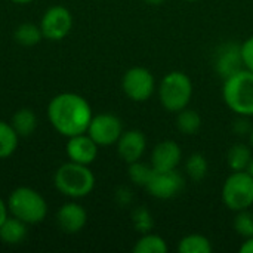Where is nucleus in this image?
I'll return each instance as SVG.
<instances>
[{
	"label": "nucleus",
	"mask_w": 253,
	"mask_h": 253,
	"mask_svg": "<svg viewBox=\"0 0 253 253\" xmlns=\"http://www.w3.org/2000/svg\"><path fill=\"white\" fill-rule=\"evenodd\" d=\"M202 127V117L196 110L184 108L176 113V129L184 135H196Z\"/></svg>",
	"instance_id": "19"
},
{
	"label": "nucleus",
	"mask_w": 253,
	"mask_h": 253,
	"mask_svg": "<svg viewBox=\"0 0 253 253\" xmlns=\"http://www.w3.org/2000/svg\"><path fill=\"white\" fill-rule=\"evenodd\" d=\"M222 98L227 107L242 117L253 116V73L240 68L225 77Z\"/></svg>",
	"instance_id": "2"
},
{
	"label": "nucleus",
	"mask_w": 253,
	"mask_h": 253,
	"mask_svg": "<svg viewBox=\"0 0 253 253\" xmlns=\"http://www.w3.org/2000/svg\"><path fill=\"white\" fill-rule=\"evenodd\" d=\"M193 98V82L182 71L168 73L159 84V99L165 110L178 113L188 107Z\"/></svg>",
	"instance_id": "5"
},
{
	"label": "nucleus",
	"mask_w": 253,
	"mask_h": 253,
	"mask_svg": "<svg viewBox=\"0 0 253 253\" xmlns=\"http://www.w3.org/2000/svg\"><path fill=\"white\" fill-rule=\"evenodd\" d=\"M249 145L252 147L253 150V127L251 129V132H249Z\"/></svg>",
	"instance_id": "32"
},
{
	"label": "nucleus",
	"mask_w": 253,
	"mask_h": 253,
	"mask_svg": "<svg viewBox=\"0 0 253 253\" xmlns=\"http://www.w3.org/2000/svg\"><path fill=\"white\" fill-rule=\"evenodd\" d=\"M39 27L42 30L43 39L59 42L70 34L73 28V15L65 6H52L43 13Z\"/></svg>",
	"instance_id": "8"
},
{
	"label": "nucleus",
	"mask_w": 253,
	"mask_h": 253,
	"mask_svg": "<svg viewBox=\"0 0 253 253\" xmlns=\"http://www.w3.org/2000/svg\"><path fill=\"white\" fill-rule=\"evenodd\" d=\"M212 242L203 234H188L178 243L179 253H212Z\"/></svg>",
	"instance_id": "18"
},
{
	"label": "nucleus",
	"mask_w": 253,
	"mask_h": 253,
	"mask_svg": "<svg viewBox=\"0 0 253 253\" xmlns=\"http://www.w3.org/2000/svg\"><path fill=\"white\" fill-rule=\"evenodd\" d=\"M19 142L18 133L13 130L12 125L0 120V160L10 157Z\"/></svg>",
	"instance_id": "21"
},
{
	"label": "nucleus",
	"mask_w": 253,
	"mask_h": 253,
	"mask_svg": "<svg viewBox=\"0 0 253 253\" xmlns=\"http://www.w3.org/2000/svg\"><path fill=\"white\" fill-rule=\"evenodd\" d=\"M133 224H135V227L138 228V231L148 233L150 228L153 227V219H151L150 212L145 211V209H138V211H135V213H133Z\"/></svg>",
	"instance_id": "26"
},
{
	"label": "nucleus",
	"mask_w": 253,
	"mask_h": 253,
	"mask_svg": "<svg viewBox=\"0 0 253 253\" xmlns=\"http://www.w3.org/2000/svg\"><path fill=\"white\" fill-rule=\"evenodd\" d=\"M185 187V181L182 175L173 169V170H165V172H153L150 181L145 185V190L159 200H169L176 197Z\"/></svg>",
	"instance_id": "10"
},
{
	"label": "nucleus",
	"mask_w": 253,
	"mask_h": 253,
	"mask_svg": "<svg viewBox=\"0 0 253 253\" xmlns=\"http://www.w3.org/2000/svg\"><path fill=\"white\" fill-rule=\"evenodd\" d=\"M240 56H242V64L245 65V68H248L253 73V36L248 37L240 46Z\"/></svg>",
	"instance_id": "27"
},
{
	"label": "nucleus",
	"mask_w": 253,
	"mask_h": 253,
	"mask_svg": "<svg viewBox=\"0 0 253 253\" xmlns=\"http://www.w3.org/2000/svg\"><path fill=\"white\" fill-rule=\"evenodd\" d=\"M209 163L202 153H193L185 162V173L191 181L200 182L208 176Z\"/></svg>",
	"instance_id": "23"
},
{
	"label": "nucleus",
	"mask_w": 253,
	"mask_h": 253,
	"mask_svg": "<svg viewBox=\"0 0 253 253\" xmlns=\"http://www.w3.org/2000/svg\"><path fill=\"white\" fill-rule=\"evenodd\" d=\"M10 1H13V3H18V4H27V3H31V1H34V0H10Z\"/></svg>",
	"instance_id": "31"
},
{
	"label": "nucleus",
	"mask_w": 253,
	"mask_h": 253,
	"mask_svg": "<svg viewBox=\"0 0 253 253\" xmlns=\"http://www.w3.org/2000/svg\"><path fill=\"white\" fill-rule=\"evenodd\" d=\"M87 222V213L79 203L70 202L59 208L56 212V224L67 234L80 233Z\"/></svg>",
	"instance_id": "14"
},
{
	"label": "nucleus",
	"mask_w": 253,
	"mask_h": 253,
	"mask_svg": "<svg viewBox=\"0 0 253 253\" xmlns=\"http://www.w3.org/2000/svg\"><path fill=\"white\" fill-rule=\"evenodd\" d=\"M98 148L99 145L84 132L68 138L65 145V153L70 162L89 166L90 163L95 162L98 156Z\"/></svg>",
	"instance_id": "12"
},
{
	"label": "nucleus",
	"mask_w": 253,
	"mask_h": 253,
	"mask_svg": "<svg viewBox=\"0 0 253 253\" xmlns=\"http://www.w3.org/2000/svg\"><path fill=\"white\" fill-rule=\"evenodd\" d=\"M10 125L19 138H27L37 129V116L30 108H21L13 114Z\"/></svg>",
	"instance_id": "17"
},
{
	"label": "nucleus",
	"mask_w": 253,
	"mask_h": 253,
	"mask_svg": "<svg viewBox=\"0 0 253 253\" xmlns=\"http://www.w3.org/2000/svg\"><path fill=\"white\" fill-rule=\"evenodd\" d=\"M55 188L71 199H83L95 188V175L86 165L68 162L58 168L53 175Z\"/></svg>",
	"instance_id": "3"
},
{
	"label": "nucleus",
	"mask_w": 253,
	"mask_h": 253,
	"mask_svg": "<svg viewBox=\"0 0 253 253\" xmlns=\"http://www.w3.org/2000/svg\"><path fill=\"white\" fill-rule=\"evenodd\" d=\"M234 230L239 236L245 239L253 237V212L249 209L237 212L234 218Z\"/></svg>",
	"instance_id": "25"
},
{
	"label": "nucleus",
	"mask_w": 253,
	"mask_h": 253,
	"mask_svg": "<svg viewBox=\"0 0 253 253\" xmlns=\"http://www.w3.org/2000/svg\"><path fill=\"white\" fill-rule=\"evenodd\" d=\"M86 133L99 147H108L117 144L120 135L123 133V125L117 116L110 113H101L92 117Z\"/></svg>",
	"instance_id": "9"
},
{
	"label": "nucleus",
	"mask_w": 253,
	"mask_h": 253,
	"mask_svg": "<svg viewBox=\"0 0 253 253\" xmlns=\"http://www.w3.org/2000/svg\"><path fill=\"white\" fill-rule=\"evenodd\" d=\"M6 205L9 213L27 225L40 224L47 215V203L44 197L30 187L15 188L9 194Z\"/></svg>",
	"instance_id": "4"
},
{
	"label": "nucleus",
	"mask_w": 253,
	"mask_h": 253,
	"mask_svg": "<svg viewBox=\"0 0 253 253\" xmlns=\"http://www.w3.org/2000/svg\"><path fill=\"white\" fill-rule=\"evenodd\" d=\"M184 1H188V3H193V1H199V0H184Z\"/></svg>",
	"instance_id": "34"
},
{
	"label": "nucleus",
	"mask_w": 253,
	"mask_h": 253,
	"mask_svg": "<svg viewBox=\"0 0 253 253\" xmlns=\"http://www.w3.org/2000/svg\"><path fill=\"white\" fill-rule=\"evenodd\" d=\"M147 4H150V6H160V4H163L166 0H144Z\"/></svg>",
	"instance_id": "30"
},
{
	"label": "nucleus",
	"mask_w": 253,
	"mask_h": 253,
	"mask_svg": "<svg viewBox=\"0 0 253 253\" xmlns=\"http://www.w3.org/2000/svg\"><path fill=\"white\" fill-rule=\"evenodd\" d=\"M122 89L130 101L144 102L154 93L156 80L150 70L144 67H132L123 74Z\"/></svg>",
	"instance_id": "7"
},
{
	"label": "nucleus",
	"mask_w": 253,
	"mask_h": 253,
	"mask_svg": "<svg viewBox=\"0 0 253 253\" xmlns=\"http://www.w3.org/2000/svg\"><path fill=\"white\" fill-rule=\"evenodd\" d=\"M27 224L12 215L7 216L0 225V240L9 246L22 243L27 237Z\"/></svg>",
	"instance_id": "15"
},
{
	"label": "nucleus",
	"mask_w": 253,
	"mask_h": 253,
	"mask_svg": "<svg viewBox=\"0 0 253 253\" xmlns=\"http://www.w3.org/2000/svg\"><path fill=\"white\" fill-rule=\"evenodd\" d=\"M92 117L93 113L89 102L77 93H59L47 105V119L52 127L65 138L84 133Z\"/></svg>",
	"instance_id": "1"
},
{
	"label": "nucleus",
	"mask_w": 253,
	"mask_h": 253,
	"mask_svg": "<svg viewBox=\"0 0 253 253\" xmlns=\"http://www.w3.org/2000/svg\"><path fill=\"white\" fill-rule=\"evenodd\" d=\"M9 216V211H7V205L0 199V225L3 224V221Z\"/></svg>",
	"instance_id": "29"
},
{
	"label": "nucleus",
	"mask_w": 253,
	"mask_h": 253,
	"mask_svg": "<svg viewBox=\"0 0 253 253\" xmlns=\"http://www.w3.org/2000/svg\"><path fill=\"white\" fill-rule=\"evenodd\" d=\"M132 251L135 253H166L168 243L163 237L157 234L144 233V236L138 239Z\"/></svg>",
	"instance_id": "22"
},
{
	"label": "nucleus",
	"mask_w": 253,
	"mask_h": 253,
	"mask_svg": "<svg viewBox=\"0 0 253 253\" xmlns=\"http://www.w3.org/2000/svg\"><path fill=\"white\" fill-rule=\"evenodd\" d=\"M253 159V150L251 145L246 144H234L227 153V165L231 172L248 170Z\"/></svg>",
	"instance_id": "16"
},
{
	"label": "nucleus",
	"mask_w": 253,
	"mask_h": 253,
	"mask_svg": "<svg viewBox=\"0 0 253 253\" xmlns=\"http://www.w3.org/2000/svg\"><path fill=\"white\" fill-rule=\"evenodd\" d=\"M222 202L231 212H240L253 206V178L248 170L231 172L222 185Z\"/></svg>",
	"instance_id": "6"
},
{
	"label": "nucleus",
	"mask_w": 253,
	"mask_h": 253,
	"mask_svg": "<svg viewBox=\"0 0 253 253\" xmlns=\"http://www.w3.org/2000/svg\"><path fill=\"white\" fill-rule=\"evenodd\" d=\"M242 253H253V237H248L239 249Z\"/></svg>",
	"instance_id": "28"
},
{
	"label": "nucleus",
	"mask_w": 253,
	"mask_h": 253,
	"mask_svg": "<svg viewBox=\"0 0 253 253\" xmlns=\"http://www.w3.org/2000/svg\"><path fill=\"white\" fill-rule=\"evenodd\" d=\"M153 172H154L153 166H151V165H145V163H142L141 160L133 162V163H129V169H127L129 179H130L135 185L144 187V188H145L147 182L150 181Z\"/></svg>",
	"instance_id": "24"
},
{
	"label": "nucleus",
	"mask_w": 253,
	"mask_h": 253,
	"mask_svg": "<svg viewBox=\"0 0 253 253\" xmlns=\"http://www.w3.org/2000/svg\"><path fill=\"white\" fill-rule=\"evenodd\" d=\"M182 160V150L179 144L173 139H166L159 142L151 151L150 165L156 172L173 170L178 169Z\"/></svg>",
	"instance_id": "11"
},
{
	"label": "nucleus",
	"mask_w": 253,
	"mask_h": 253,
	"mask_svg": "<svg viewBox=\"0 0 253 253\" xmlns=\"http://www.w3.org/2000/svg\"><path fill=\"white\" fill-rule=\"evenodd\" d=\"M13 39L18 44L30 47V46L39 44L40 40L43 39V34H42V30L39 25L31 24V22H24L16 27V30L13 33Z\"/></svg>",
	"instance_id": "20"
},
{
	"label": "nucleus",
	"mask_w": 253,
	"mask_h": 253,
	"mask_svg": "<svg viewBox=\"0 0 253 253\" xmlns=\"http://www.w3.org/2000/svg\"><path fill=\"white\" fill-rule=\"evenodd\" d=\"M248 173H249V175L253 178V159H252V162H251V165H249V168H248Z\"/></svg>",
	"instance_id": "33"
},
{
	"label": "nucleus",
	"mask_w": 253,
	"mask_h": 253,
	"mask_svg": "<svg viewBox=\"0 0 253 253\" xmlns=\"http://www.w3.org/2000/svg\"><path fill=\"white\" fill-rule=\"evenodd\" d=\"M145 150H147V138L144 132L138 129L123 130V133L117 141V153L120 159L127 165L141 160Z\"/></svg>",
	"instance_id": "13"
}]
</instances>
